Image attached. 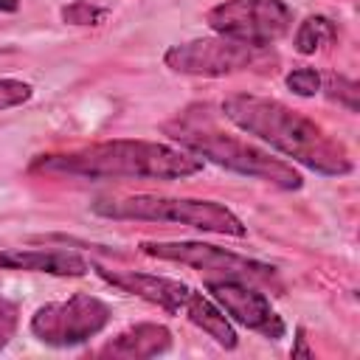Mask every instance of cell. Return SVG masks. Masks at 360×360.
Wrapping results in <instances>:
<instances>
[{"mask_svg":"<svg viewBox=\"0 0 360 360\" xmlns=\"http://www.w3.org/2000/svg\"><path fill=\"white\" fill-rule=\"evenodd\" d=\"M222 115L242 132L264 141L278 155L318 172L326 177H340L354 169L346 146L335 141L321 124L290 110L287 104L253 96V93H233L222 101Z\"/></svg>","mask_w":360,"mask_h":360,"instance_id":"1","label":"cell"},{"mask_svg":"<svg viewBox=\"0 0 360 360\" xmlns=\"http://www.w3.org/2000/svg\"><path fill=\"white\" fill-rule=\"evenodd\" d=\"M31 172L68 180H183L202 172V158L172 143L118 138L39 155Z\"/></svg>","mask_w":360,"mask_h":360,"instance_id":"2","label":"cell"},{"mask_svg":"<svg viewBox=\"0 0 360 360\" xmlns=\"http://www.w3.org/2000/svg\"><path fill=\"white\" fill-rule=\"evenodd\" d=\"M163 129L183 149H188L197 158L211 160L222 169H231L236 174L270 183V186L284 188V191H298L304 186L301 172L292 169L287 160L273 158L270 152L242 141L239 135L219 129L214 115H208V107H188L174 121H169Z\"/></svg>","mask_w":360,"mask_h":360,"instance_id":"3","label":"cell"},{"mask_svg":"<svg viewBox=\"0 0 360 360\" xmlns=\"http://www.w3.org/2000/svg\"><path fill=\"white\" fill-rule=\"evenodd\" d=\"M93 214L107 219H138V222H172L197 228L219 236H248L245 222L222 202L191 200V197H158V194H132L118 200H96Z\"/></svg>","mask_w":360,"mask_h":360,"instance_id":"4","label":"cell"},{"mask_svg":"<svg viewBox=\"0 0 360 360\" xmlns=\"http://www.w3.org/2000/svg\"><path fill=\"white\" fill-rule=\"evenodd\" d=\"M141 250L160 262H180L205 276V281L214 278H233L248 284H278V273L273 264H264L259 259L239 256L233 250L208 245V242H141Z\"/></svg>","mask_w":360,"mask_h":360,"instance_id":"5","label":"cell"},{"mask_svg":"<svg viewBox=\"0 0 360 360\" xmlns=\"http://www.w3.org/2000/svg\"><path fill=\"white\" fill-rule=\"evenodd\" d=\"M112 321V309L107 301L76 292L68 301H53L39 307L31 315V335L48 346H79L90 338H96L107 323Z\"/></svg>","mask_w":360,"mask_h":360,"instance_id":"6","label":"cell"},{"mask_svg":"<svg viewBox=\"0 0 360 360\" xmlns=\"http://www.w3.org/2000/svg\"><path fill=\"white\" fill-rule=\"evenodd\" d=\"M214 34L270 48L292 28V8L284 0H225L205 14Z\"/></svg>","mask_w":360,"mask_h":360,"instance_id":"7","label":"cell"},{"mask_svg":"<svg viewBox=\"0 0 360 360\" xmlns=\"http://www.w3.org/2000/svg\"><path fill=\"white\" fill-rule=\"evenodd\" d=\"M264 59H267V48L248 45V42H239L222 34L172 45L163 53V62L169 70L183 73V76H205V79L259 68L264 65Z\"/></svg>","mask_w":360,"mask_h":360,"instance_id":"8","label":"cell"},{"mask_svg":"<svg viewBox=\"0 0 360 360\" xmlns=\"http://www.w3.org/2000/svg\"><path fill=\"white\" fill-rule=\"evenodd\" d=\"M208 298L236 323L248 326L250 332H259L267 340H281L287 335V326L281 315L273 309L270 298L248 281H233V278H214L205 281Z\"/></svg>","mask_w":360,"mask_h":360,"instance_id":"9","label":"cell"},{"mask_svg":"<svg viewBox=\"0 0 360 360\" xmlns=\"http://www.w3.org/2000/svg\"><path fill=\"white\" fill-rule=\"evenodd\" d=\"M96 273L107 284H112L135 298H143L166 312H183L188 298L194 295V287H188L177 278H169V276H155V273H141V270H110V267H96Z\"/></svg>","mask_w":360,"mask_h":360,"instance_id":"10","label":"cell"},{"mask_svg":"<svg viewBox=\"0 0 360 360\" xmlns=\"http://www.w3.org/2000/svg\"><path fill=\"white\" fill-rule=\"evenodd\" d=\"M0 267L8 270H28V273H48V276H84L90 262L73 250L56 248H11L0 253Z\"/></svg>","mask_w":360,"mask_h":360,"instance_id":"11","label":"cell"},{"mask_svg":"<svg viewBox=\"0 0 360 360\" xmlns=\"http://www.w3.org/2000/svg\"><path fill=\"white\" fill-rule=\"evenodd\" d=\"M172 349V332L163 323H135L124 332H118L112 340H107L98 354L104 357H127V360H141V357H158Z\"/></svg>","mask_w":360,"mask_h":360,"instance_id":"12","label":"cell"},{"mask_svg":"<svg viewBox=\"0 0 360 360\" xmlns=\"http://www.w3.org/2000/svg\"><path fill=\"white\" fill-rule=\"evenodd\" d=\"M183 315H186L194 326H200L208 338H214L219 346H225V349H236L239 335H236V329L231 326V318H228V315H225L208 295H202V292L194 290V295L188 298Z\"/></svg>","mask_w":360,"mask_h":360,"instance_id":"13","label":"cell"},{"mask_svg":"<svg viewBox=\"0 0 360 360\" xmlns=\"http://www.w3.org/2000/svg\"><path fill=\"white\" fill-rule=\"evenodd\" d=\"M335 39H338V25H335L329 17H323V14H312V17H307V20L298 25L292 45H295L298 53L309 56V53L321 51L323 45H329V42H335Z\"/></svg>","mask_w":360,"mask_h":360,"instance_id":"14","label":"cell"},{"mask_svg":"<svg viewBox=\"0 0 360 360\" xmlns=\"http://www.w3.org/2000/svg\"><path fill=\"white\" fill-rule=\"evenodd\" d=\"M104 17H107V8L87 3V0H76L62 8V20L70 25H98V22H104Z\"/></svg>","mask_w":360,"mask_h":360,"instance_id":"15","label":"cell"},{"mask_svg":"<svg viewBox=\"0 0 360 360\" xmlns=\"http://www.w3.org/2000/svg\"><path fill=\"white\" fill-rule=\"evenodd\" d=\"M326 90V96L338 104H343L349 112H357V82L346 79V76H329L326 84H321Z\"/></svg>","mask_w":360,"mask_h":360,"instance_id":"16","label":"cell"},{"mask_svg":"<svg viewBox=\"0 0 360 360\" xmlns=\"http://www.w3.org/2000/svg\"><path fill=\"white\" fill-rule=\"evenodd\" d=\"M284 82H287V87H290L295 96H304V98L315 96V93L321 90V84H323V79H321V73H318L315 68H295V70L287 73Z\"/></svg>","mask_w":360,"mask_h":360,"instance_id":"17","label":"cell"},{"mask_svg":"<svg viewBox=\"0 0 360 360\" xmlns=\"http://www.w3.org/2000/svg\"><path fill=\"white\" fill-rule=\"evenodd\" d=\"M31 96H34V87L28 82H22V79H0V112L25 104Z\"/></svg>","mask_w":360,"mask_h":360,"instance_id":"18","label":"cell"},{"mask_svg":"<svg viewBox=\"0 0 360 360\" xmlns=\"http://www.w3.org/2000/svg\"><path fill=\"white\" fill-rule=\"evenodd\" d=\"M17 323H20V309L14 301H8L6 295H0V349L8 346V340L14 338L17 332Z\"/></svg>","mask_w":360,"mask_h":360,"instance_id":"19","label":"cell"},{"mask_svg":"<svg viewBox=\"0 0 360 360\" xmlns=\"http://www.w3.org/2000/svg\"><path fill=\"white\" fill-rule=\"evenodd\" d=\"M315 352L307 346V338H304V332L298 329V338H295V346H292V357H312Z\"/></svg>","mask_w":360,"mask_h":360,"instance_id":"20","label":"cell"},{"mask_svg":"<svg viewBox=\"0 0 360 360\" xmlns=\"http://www.w3.org/2000/svg\"><path fill=\"white\" fill-rule=\"evenodd\" d=\"M20 0H0V11H17Z\"/></svg>","mask_w":360,"mask_h":360,"instance_id":"21","label":"cell"}]
</instances>
